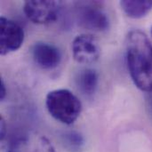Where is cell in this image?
<instances>
[{"mask_svg": "<svg viewBox=\"0 0 152 152\" xmlns=\"http://www.w3.org/2000/svg\"><path fill=\"white\" fill-rule=\"evenodd\" d=\"M126 61L136 87L152 93V45L148 37L141 30L134 29L127 35Z\"/></svg>", "mask_w": 152, "mask_h": 152, "instance_id": "cell-1", "label": "cell"}, {"mask_svg": "<svg viewBox=\"0 0 152 152\" xmlns=\"http://www.w3.org/2000/svg\"><path fill=\"white\" fill-rule=\"evenodd\" d=\"M45 106L54 119L68 126L72 125L82 111L81 102L68 89L49 92L45 98Z\"/></svg>", "mask_w": 152, "mask_h": 152, "instance_id": "cell-2", "label": "cell"}, {"mask_svg": "<svg viewBox=\"0 0 152 152\" xmlns=\"http://www.w3.org/2000/svg\"><path fill=\"white\" fill-rule=\"evenodd\" d=\"M76 16L79 26L89 30L102 32L110 27V20L106 12L93 3H80Z\"/></svg>", "mask_w": 152, "mask_h": 152, "instance_id": "cell-3", "label": "cell"}, {"mask_svg": "<svg viewBox=\"0 0 152 152\" xmlns=\"http://www.w3.org/2000/svg\"><path fill=\"white\" fill-rule=\"evenodd\" d=\"M61 9L60 1H26L23 11L28 20L36 24H48L56 20Z\"/></svg>", "mask_w": 152, "mask_h": 152, "instance_id": "cell-4", "label": "cell"}, {"mask_svg": "<svg viewBox=\"0 0 152 152\" xmlns=\"http://www.w3.org/2000/svg\"><path fill=\"white\" fill-rule=\"evenodd\" d=\"M0 54L17 51L23 44L24 30L15 21L4 16L0 18Z\"/></svg>", "mask_w": 152, "mask_h": 152, "instance_id": "cell-5", "label": "cell"}, {"mask_svg": "<svg viewBox=\"0 0 152 152\" xmlns=\"http://www.w3.org/2000/svg\"><path fill=\"white\" fill-rule=\"evenodd\" d=\"M72 55L76 61L91 64L97 61L101 55V48L97 39L90 34L77 36L72 42Z\"/></svg>", "mask_w": 152, "mask_h": 152, "instance_id": "cell-6", "label": "cell"}, {"mask_svg": "<svg viewBox=\"0 0 152 152\" xmlns=\"http://www.w3.org/2000/svg\"><path fill=\"white\" fill-rule=\"evenodd\" d=\"M7 152H55L51 142L37 132H27L15 138Z\"/></svg>", "mask_w": 152, "mask_h": 152, "instance_id": "cell-7", "label": "cell"}, {"mask_svg": "<svg viewBox=\"0 0 152 152\" xmlns=\"http://www.w3.org/2000/svg\"><path fill=\"white\" fill-rule=\"evenodd\" d=\"M32 57L39 68L52 69L59 66L61 61V53L53 44L37 42L32 47Z\"/></svg>", "mask_w": 152, "mask_h": 152, "instance_id": "cell-8", "label": "cell"}, {"mask_svg": "<svg viewBox=\"0 0 152 152\" xmlns=\"http://www.w3.org/2000/svg\"><path fill=\"white\" fill-rule=\"evenodd\" d=\"M78 90L86 96H92L95 94L98 84L99 75L93 69H84L80 70L76 78Z\"/></svg>", "mask_w": 152, "mask_h": 152, "instance_id": "cell-9", "label": "cell"}, {"mask_svg": "<svg viewBox=\"0 0 152 152\" xmlns=\"http://www.w3.org/2000/svg\"><path fill=\"white\" fill-rule=\"evenodd\" d=\"M120 6L128 17L140 19L146 16L152 10V0H124L120 2Z\"/></svg>", "mask_w": 152, "mask_h": 152, "instance_id": "cell-10", "label": "cell"}, {"mask_svg": "<svg viewBox=\"0 0 152 152\" xmlns=\"http://www.w3.org/2000/svg\"><path fill=\"white\" fill-rule=\"evenodd\" d=\"M65 147L71 151H79L84 146V139L77 132H69L63 135Z\"/></svg>", "mask_w": 152, "mask_h": 152, "instance_id": "cell-11", "label": "cell"}, {"mask_svg": "<svg viewBox=\"0 0 152 152\" xmlns=\"http://www.w3.org/2000/svg\"><path fill=\"white\" fill-rule=\"evenodd\" d=\"M6 96V88L3 79L0 80V100L3 101Z\"/></svg>", "mask_w": 152, "mask_h": 152, "instance_id": "cell-12", "label": "cell"}, {"mask_svg": "<svg viewBox=\"0 0 152 152\" xmlns=\"http://www.w3.org/2000/svg\"><path fill=\"white\" fill-rule=\"evenodd\" d=\"M0 126H1V140H4V138L5 137V133H6V126L4 123V120L3 118H1L0 119Z\"/></svg>", "mask_w": 152, "mask_h": 152, "instance_id": "cell-13", "label": "cell"}, {"mask_svg": "<svg viewBox=\"0 0 152 152\" xmlns=\"http://www.w3.org/2000/svg\"><path fill=\"white\" fill-rule=\"evenodd\" d=\"M151 36H152V27H151Z\"/></svg>", "mask_w": 152, "mask_h": 152, "instance_id": "cell-14", "label": "cell"}]
</instances>
